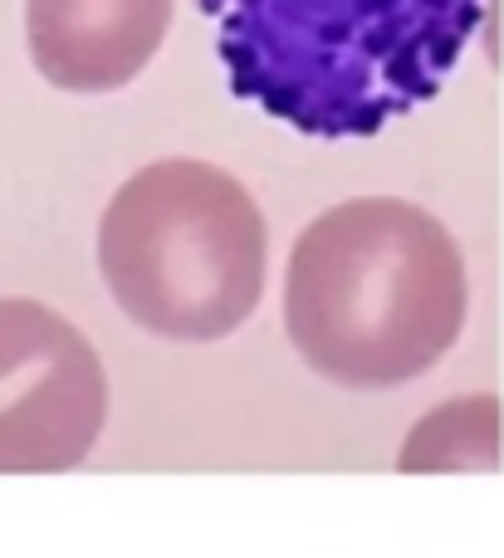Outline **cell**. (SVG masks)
I'll list each match as a JSON object with an SVG mask.
<instances>
[{
  "label": "cell",
  "mask_w": 504,
  "mask_h": 558,
  "mask_svg": "<svg viewBox=\"0 0 504 558\" xmlns=\"http://www.w3.org/2000/svg\"><path fill=\"white\" fill-rule=\"evenodd\" d=\"M466 255L431 211L353 196L304 226L284 265V328L319 377L358 392L417 383L456 348Z\"/></svg>",
  "instance_id": "7a4b0ae2"
},
{
  "label": "cell",
  "mask_w": 504,
  "mask_h": 558,
  "mask_svg": "<svg viewBox=\"0 0 504 558\" xmlns=\"http://www.w3.org/2000/svg\"><path fill=\"white\" fill-rule=\"evenodd\" d=\"M98 270L137 328L216 343L260 304L270 231L225 167L162 157L113 192L98 221Z\"/></svg>",
  "instance_id": "3957f363"
},
{
  "label": "cell",
  "mask_w": 504,
  "mask_h": 558,
  "mask_svg": "<svg viewBox=\"0 0 504 558\" xmlns=\"http://www.w3.org/2000/svg\"><path fill=\"white\" fill-rule=\"evenodd\" d=\"M241 104L319 143L378 137L431 104L490 0H201Z\"/></svg>",
  "instance_id": "6da1fadb"
},
{
  "label": "cell",
  "mask_w": 504,
  "mask_h": 558,
  "mask_svg": "<svg viewBox=\"0 0 504 558\" xmlns=\"http://www.w3.org/2000/svg\"><path fill=\"white\" fill-rule=\"evenodd\" d=\"M108 377L94 343L35 299H0V475H59L94 451Z\"/></svg>",
  "instance_id": "277c9868"
},
{
  "label": "cell",
  "mask_w": 504,
  "mask_h": 558,
  "mask_svg": "<svg viewBox=\"0 0 504 558\" xmlns=\"http://www.w3.org/2000/svg\"><path fill=\"white\" fill-rule=\"evenodd\" d=\"M397 465L407 475L500 471V397L476 392L431 407L407 432Z\"/></svg>",
  "instance_id": "8992f818"
},
{
  "label": "cell",
  "mask_w": 504,
  "mask_h": 558,
  "mask_svg": "<svg viewBox=\"0 0 504 558\" xmlns=\"http://www.w3.org/2000/svg\"><path fill=\"white\" fill-rule=\"evenodd\" d=\"M176 0H25V45L64 94H113L157 59Z\"/></svg>",
  "instance_id": "5b68a950"
}]
</instances>
